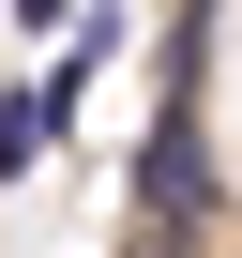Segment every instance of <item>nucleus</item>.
<instances>
[{
  "instance_id": "nucleus-1",
  "label": "nucleus",
  "mask_w": 242,
  "mask_h": 258,
  "mask_svg": "<svg viewBox=\"0 0 242 258\" xmlns=\"http://www.w3.org/2000/svg\"><path fill=\"white\" fill-rule=\"evenodd\" d=\"M16 31H76V0H16Z\"/></svg>"
}]
</instances>
